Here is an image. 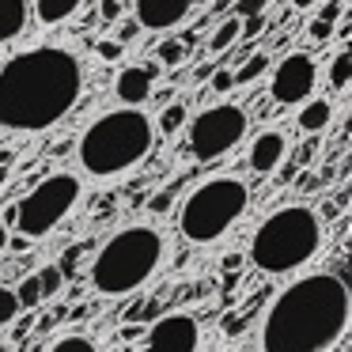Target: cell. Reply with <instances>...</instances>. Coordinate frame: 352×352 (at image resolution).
Returning a JSON list of instances; mask_svg holds the SVG:
<instances>
[{"label":"cell","mask_w":352,"mask_h":352,"mask_svg":"<svg viewBox=\"0 0 352 352\" xmlns=\"http://www.w3.org/2000/svg\"><path fill=\"white\" fill-rule=\"evenodd\" d=\"M201 344V326L193 314H163L144 337V352H197Z\"/></svg>","instance_id":"cell-10"},{"label":"cell","mask_w":352,"mask_h":352,"mask_svg":"<svg viewBox=\"0 0 352 352\" xmlns=\"http://www.w3.org/2000/svg\"><path fill=\"white\" fill-rule=\"evenodd\" d=\"M186 54H190L186 38H163L160 46H155V61H160V65H167V69L182 65V61H186Z\"/></svg>","instance_id":"cell-20"},{"label":"cell","mask_w":352,"mask_h":352,"mask_svg":"<svg viewBox=\"0 0 352 352\" xmlns=\"http://www.w3.org/2000/svg\"><path fill=\"white\" fill-rule=\"evenodd\" d=\"M314 4H318V0H288L292 12H307V8H314Z\"/></svg>","instance_id":"cell-34"},{"label":"cell","mask_w":352,"mask_h":352,"mask_svg":"<svg viewBox=\"0 0 352 352\" xmlns=\"http://www.w3.org/2000/svg\"><path fill=\"white\" fill-rule=\"evenodd\" d=\"M250 208V186L235 175H216L205 178L186 193L178 208V231L193 246H212L235 228Z\"/></svg>","instance_id":"cell-6"},{"label":"cell","mask_w":352,"mask_h":352,"mask_svg":"<svg viewBox=\"0 0 352 352\" xmlns=\"http://www.w3.org/2000/svg\"><path fill=\"white\" fill-rule=\"evenodd\" d=\"M148 208H152V212H167L170 208V190H160L152 201H148Z\"/></svg>","instance_id":"cell-32"},{"label":"cell","mask_w":352,"mask_h":352,"mask_svg":"<svg viewBox=\"0 0 352 352\" xmlns=\"http://www.w3.org/2000/svg\"><path fill=\"white\" fill-rule=\"evenodd\" d=\"M329 87L333 91H344V87L352 84V54L349 50H341V54H333V61H329Z\"/></svg>","instance_id":"cell-19"},{"label":"cell","mask_w":352,"mask_h":352,"mask_svg":"<svg viewBox=\"0 0 352 352\" xmlns=\"http://www.w3.org/2000/svg\"><path fill=\"white\" fill-rule=\"evenodd\" d=\"M322 250V220L307 205H284L261 220V228L250 239L254 269L269 276H288L314 261Z\"/></svg>","instance_id":"cell-5"},{"label":"cell","mask_w":352,"mask_h":352,"mask_svg":"<svg viewBox=\"0 0 352 352\" xmlns=\"http://www.w3.org/2000/svg\"><path fill=\"white\" fill-rule=\"evenodd\" d=\"M318 19H329V23L344 19V0H326V4L318 8Z\"/></svg>","instance_id":"cell-31"},{"label":"cell","mask_w":352,"mask_h":352,"mask_svg":"<svg viewBox=\"0 0 352 352\" xmlns=\"http://www.w3.org/2000/svg\"><path fill=\"white\" fill-rule=\"evenodd\" d=\"M349 201H352V197H349V190H341V193L333 197V205H337V208H349Z\"/></svg>","instance_id":"cell-37"},{"label":"cell","mask_w":352,"mask_h":352,"mask_svg":"<svg viewBox=\"0 0 352 352\" xmlns=\"http://www.w3.org/2000/svg\"><path fill=\"white\" fill-rule=\"evenodd\" d=\"M284 155H288V133L284 129H261L258 137H254V144H250L246 163H250L254 175L269 178V175H276V167L284 163Z\"/></svg>","instance_id":"cell-13"},{"label":"cell","mask_w":352,"mask_h":352,"mask_svg":"<svg viewBox=\"0 0 352 352\" xmlns=\"http://www.w3.org/2000/svg\"><path fill=\"white\" fill-rule=\"evenodd\" d=\"M84 65L65 46H31L0 65V129L46 133L72 114Z\"/></svg>","instance_id":"cell-1"},{"label":"cell","mask_w":352,"mask_h":352,"mask_svg":"<svg viewBox=\"0 0 352 352\" xmlns=\"http://www.w3.org/2000/svg\"><path fill=\"white\" fill-rule=\"evenodd\" d=\"M186 122H190V118H186V102L182 99H175V102H167V107L160 110V118H155V133H178V129H186Z\"/></svg>","instance_id":"cell-18"},{"label":"cell","mask_w":352,"mask_h":352,"mask_svg":"<svg viewBox=\"0 0 352 352\" xmlns=\"http://www.w3.org/2000/svg\"><path fill=\"white\" fill-rule=\"evenodd\" d=\"M95 54H99L102 61H118V57L125 54V42H118V38H102L99 46H95Z\"/></svg>","instance_id":"cell-29"},{"label":"cell","mask_w":352,"mask_h":352,"mask_svg":"<svg viewBox=\"0 0 352 352\" xmlns=\"http://www.w3.org/2000/svg\"><path fill=\"white\" fill-rule=\"evenodd\" d=\"M352 322V292L337 273H307L269 303L261 352H333Z\"/></svg>","instance_id":"cell-2"},{"label":"cell","mask_w":352,"mask_h":352,"mask_svg":"<svg viewBox=\"0 0 352 352\" xmlns=\"http://www.w3.org/2000/svg\"><path fill=\"white\" fill-rule=\"evenodd\" d=\"M239 31H243V19H239V16H228V19H223V23L212 31V38H208V54H228L231 46H239V42H243V38H239Z\"/></svg>","instance_id":"cell-17"},{"label":"cell","mask_w":352,"mask_h":352,"mask_svg":"<svg viewBox=\"0 0 352 352\" xmlns=\"http://www.w3.org/2000/svg\"><path fill=\"white\" fill-rule=\"evenodd\" d=\"M137 8V27L144 31H175L178 23H186L193 0H133Z\"/></svg>","instance_id":"cell-11"},{"label":"cell","mask_w":352,"mask_h":352,"mask_svg":"<svg viewBox=\"0 0 352 352\" xmlns=\"http://www.w3.org/2000/svg\"><path fill=\"white\" fill-rule=\"evenodd\" d=\"M208 72H212V65H201V69L193 72V80H197V84H201V80H208Z\"/></svg>","instance_id":"cell-38"},{"label":"cell","mask_w":352,"mask_h":352,"mask_svg":"<svg viewBox=\"0 0 352 352\" xmlns=\"http://www.w3.org/2000/svg\"><path fill=\"white\" fill-rule=\"evenodd\" d=\"M50 352H99V344L84 333H69V337H61V341H54Z\"/></svg>","instance_id":"cell-24"},{"label":"cell","mask_w":352,"mask_h":352,"mask_svg":"<svg viewBox=\"0 0 352 352\" xmlns=\"http://www.w3.org/2000/svg\"><path fill=\"white\" fill-rule=\"evenodd\" d=\"M273 69V80H269V95L280 107H299L303 99L314 95V84H318V65H314L311 54H288L280 57Z\"/></svg>","instance_id":"cell-9"},{"label":"cell","mask_w":352,"mask_h":352,"mask_svg":"<svg viewBox=\"0 0 352 352\" xmlns=\"http://www.w3.org/2000/svg\"><path fill=\"white\" fill-rule=\"evenodd\" d=\"M269 0H231V16L246 19V16H265Z\"/></svg>","instance_id":"cell-27"},{"label":"cell","mask_w":352,"mask_h":352,"mask_svg":"<svg viewBox=\"0 0 352 352\" xmlns=\"http://www.w3.org/2000/svg\"><path fill=\"white\" fill-rule=\"evenodd\" d=\"M246 129H250V118H246V110L239 107V102H212V107H205L190 125H186L193 160L212 163V160H220V155L235 152L246 140Z\"/></svg>","instance_id":"cell-8"},{"label":"cell","mask_w":352,"mask_h":352,"mask_svg":"<svg viewBox=\"0 0 352 352\" xmlns=\"http://www.w3.org/2000/svg\"><path fill=\"white\" fill-rule=\"evenodd\" d=\"M34 276H38V284H42V299H54L65 292V269L61 265H42Z\"/></svg>","instance_id":"cell-22"},{"label":"cell","mask_w":352,"mask_h":352,"mask_svg":"<svg viewBox=\"0 0 352 352\" xmlns=\"http://www.w3.org/2000/svg\"><path fill=\"white\" fill-rule=\"evenodd\" d=\"M137 31H140V27H137V19H133V23H125V27H122V34H118V42H129Z\"/></svg>","instance_id":"cell-33"},{"label":"cell","mask_w":352,"mask_h":352,"mask_svg":"<svg viewBox=\"0 0 352 352\" xmlns=\"http://www.w3.org/2000/svg\"><path fill=\"white\" fill-rule=\"evenodd\" d=\"M155 76H160V65H152V61L129 65V69L118 72V80H114V95L122 99V107H140L144 99H152V91H155Z\"/></svg>","instance_id":"cell-12"},{"label":"cell","mask_w":352,"mask_h":352,"mask_svg":"<svg viewBox=\"0 0 352 352\" xmlns=\"http://www.w3.org/2000/svg\"><path fill=\"white\" fill-rule=\"evenodd\" d=\"M0 352H12V349H8V344H0Z\"/></svg>","instance_id":"cell-41"},{"label":"cell","mask_w":352,"mask_h":352,"mask_svg":"<svg viewBox=\"0 0 352 352\" xmlns=\"http://www.w3.org/2000/svg\"><path fill=\"white\" fill-rule=\"evenodd\" d=\"M337 23H329V19H318V16H314L311 19V27H307V38H311V42H329V38H337Z\"/></svg>","instance_id":"cell-28"},{"label":"cell","mask_w":352,"mask_h":352,"mask_svg":"<svg viewBox=\"0 0 352 352\" xmlns=\"http://www.w3.org/2000/svg\"><path fill=\"white\" fill-rule=\"evenodd\" d=\"M80 205V178L72 170H57L46 175L23 201L16 205V228L23 239H46L50 231H57L69 212Z\"/></svg>","instance_id":"cell-7"},{"label":"cell","mask_w":352,"mask_h":352,"mask_svg":"<svg viewBox=\"0 0 352 352\" xmlns=\"http://www.w3.org/2000/svg\"><path fill=\"white\" fill-rule=\"evenodd\" d=\"M269 65H273V57H269V54H250L243 65H239V72H235V87L239 84H254L261 72H269Z\"/></svg>","instance_id":"cell-21"},{"label":"cell","mask_w":352,"mask_h":352,"mask_svg":"<svg viewBox=\"0 0 352 352\" xmlns=\"http://www.w3.org/2000/svg\"><path fill=\"white\" fill-rule=\"evenodd\" d=\"M8 175H12V170H8V163L0 160V190H4V182H8Z\"/></svg>","instance_id":"cell-39"},{"label":"cell","mask_w":352,"mask_h":352,"mask_svg":"<svg viewBox=\"0 0 352 352\" xmlns=\"http://www.w3.org/2000/svg\"><path fill=\"white\" fill-rule=\"evenodd\" d=\"M163 235L152 223H129L102 243L91 261V284L107 299H125L140 292L163 265Z\"/></svg>","instance_id":"cell-4"},{"label":"cell","mask_w":352,"mask_h":352,"mask_svg":"<svg viewBox=\"0 0 352 352\" xmlns=\"http://www.w3.org/2000/svg\"><path fill=\"white\" fill-rule=\"evenodd\" d=\"M329 122H333V102H329V99H303V102H299L296 125L307 133V137H314V133H322Z\"/></svg>","instance_id":"cell-15"},{"label":"cell","mask_w":352,"mask_h":352,"mask_svg":"<svg viewBox=\"0 0 352 352\" xmlns=\"http://www.w3.org/2000/svg\"><path fill=\"white\" fill-rule=\"evenodd\" d=\"M228 4H231V0H216V8H228Z\"/></svg>","instance_id":"cell-40"},{"label":"cell","mask_w":352,"mask_h":352,"mask_svg":"<svg viewBox=\"0 0 352 352\" xmlns=\"http://www.w3.org/2000/svg\"><path fill=\"white\" fill-rule=\"evenodd\" d=\"M8 243H12V235H8V223L0 220V254L8 250Z\"/></svg>","instance_id":"cell-35"},{"label":"cell","mask_w":352,"mask_h":352,"mask_svg":"<svg viewBox=\"0 0 352 352\" xmlns=\"http://www.w3.org/2000/svg\"><path fill=\"white\" fill-rule=\"evenodd\" d=\"M16 299H19V307H23V311H34V307L42 303V284H38V276H23V280H19V288H16Z\"/></svg>","instance_id":"cell-23"},{"label":"cell","mask_w":352,"mask_h":352,"mask_svg":"<svg viewBox=\"0 0 352 352\" xmlns=\"http://www.w3.org/2000/svg\"><path fill=\"white\" fill-rule=\"evenodd\" d=\"M27 19H31V4L27 0H0V46L27 31Z\"/></svg>","instance_id":"cell-14"},{"label":"cell","mask_w":352,"mask_h":352,"mask_svg":"<svg viewBox=\"0 0 352 352\" xmlns=\"http://www.w3.org/2000/svg\"><path fill=\"white\" fill-rule=\"evenodd\" d=\"M16 314H19V299H16V292L0 284V329L12 326V318H16Z\"/></svg>","instance_id":"cell-25"},{"label":"cell","mask_w":352,"mask_h":352,"mask_svg":"<svg viewBox=\"0 0 352 352\" xmlns=\"http://www.w3.org/2000/svg\"><path fill=\"white\" fill-rule=\"evenodd\" d=\"M155 148V122L140 107H118L95 118L80 137V167L91 178H118Z\"/></svg>","instance_id":"cell-3"},{"label":"cell","mask_w":352,"mask_h":352,"mask_svg":"<svg viewBox=\"0 0 352 352\" xmlns=\"http://www.w3.org/2000/svg\"><path fill=\"white\" fill-rule=\"evenodd\" d=\"M99 19L102 23H118L122 19V0H99Z\"/></svg>","instance_id":"cell-30"},{"label":"cell","mask_w":352,"mask_h":352,"mask_svg":"<svg viewBox=\"0 0 352 352\" xmlns=\"http://www.w3.org/2000/svg\"><path fill=\"white\" fill-rule=\"evenodd\" d=\"M243 265V258H239V254H228V258H223V269H239Z\"/></svg>","instance_id":"cell-36"},{"label":"cell","mask_w":352,"mask_h":352,"mask_svg":"<svg viewBox=\"0 0 352 352\" xmlns=\"http://www.w3.org/2000/svg\"><path fill=\"white\" fill-rule=\"evenodd\" d=\"M80 12V0H34V19L42 27H61Z\"/></svg>","instance_id":"cell-16"},{"label":"cell","mask_w":352,"mask_h":352,"mask_svg":"<svg viewBox=\"0 0 352 352\" xmlns=\"http://www.w3.org/2000/svg\"><path fill=\"white\" fill-rule=\"evenodd\" d=\"M208 87H212L216 95H228L231 87H235V72L223 69V65H212V72H208Z\"/></svg>","instance_id":"cell-26"}]
</instances>
